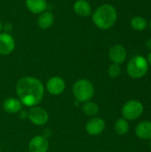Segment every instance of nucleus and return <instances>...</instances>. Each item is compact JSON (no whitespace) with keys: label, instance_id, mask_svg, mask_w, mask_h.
<instances>
[{"label":"nucleus","instance_id":"f257e3e1","mask_svg":"<svg viewBox=\"0 0 151 152\" xmlns=\"http://www.w3.org/2000/svg\"><path fill=\"white\" fill-rule=\"evenodd\" d=\"M16 93L21 104L26 107H34L39 104L44 94L42 82L34 77H23L16 84Z\"/></svg>","mask_w":151,"mask_h":152},{"label":"nucleus","instance_id":"f03ea898","mask_svg":"<svg viewBox=\"0 0 151 152\" xmlns=\"http://www.w3.org/2000/svg\"><path fill=\"white\" fill-rule=\"evenodd\" d=\"M91 16L92 21L96 28L107 30L116 24L117 20V12L112 4H103L100 5Z\"/></svg>","mask_w":151,"mask_h":152},{"label":"nucleus","instance_id":"7ed1b4c3","mask_svg":"<svg viewBox=\"0 0 151 152\" xmlns=\"http://www.w3.org/2000/svg\"><path fill=\"white\" fill-rule=\"evenodd\" d=\"M73 94L79 102H86L94 95V86L91 81L85 78L78 79L73 86Z\"/></svg>","mask_w":151,"mask_h":152},{"label":"nucleus","instance_id":"20e7f679","mask_svg":"<svg viewBox=\"0 0 151 152\" xmlns=\"http://www.w3.org/2000/svg\"><path fill=\"white\" fill-rule=\"evenodd\" d=\"M149 63L143 56L137 55L133 57L127 64V74L133 78H141L144 77L149 70Z\"/></svg>","mask_w":151,"mask_h":152},{"label":"nucleus","instance_id":"39448f33","mask_svg":"<svg viewBox=\"0 0 151 152\" xmlns=\"http://www.w3.org/2000/svg\"><path fill=\"white\" fill-rule=\"evenodd\" d=\"M143 104L138 100H130L122 107L123 118L129 120H135L139 118L143 113Z\"/></svg>","mask_w":151,"mask_h":152},{"label":"nucleus","instance_id":"423d86ee","mask_svg":"<svg viewBox=\"0 0 151 152\" xmlns=\"http://www.w3.org/2000/svg\"><path fill=\"white\" fill-rule=\"evenodd\" d=\"M28 118L36 126H44L48 122L49 115L48 112L41 107L34 106L31 107L28 112Z\"/></svg>","mask_w":151,"mask_h":152},{"label":"nucleus","instance_id":"0eeeda50","mask_svg":"<svg viewBox=\"0 0 151 152\" xmlns=\"http://www.w3.org/2000/svg\"><path fill=\"white\" fill-rule=\"evenodd\" d=\"M15 39L8 32H0V54L8 55L15 49Z\"/></svg>","mask_w":151,"mask_h":152},{"label":"nucleus","instance_id":"6e6552de","mask_svg":"<svg viewBox=\"0 0 151 152\" xmlns=\"http://www.w3.org/2000/svg\"><path fill=\"white\" fill-rule=\"evenodd\" d=\"M66 88V83L61 77H53L46 82V90L52 95L61 94Z\"/></svg>","mask_w":151,"mask_h":152},{"label":"nucleus","instance_id":"1a4fd4ad","mask_svg":"<svg viewBox=\"0 0 151 152\" xmlns=\"http://www.w3.org/2000/svg\"><path fill=\"white\" fill-rule=\"evenodd\" d=\"M106 127L105 121L101 118H92L85 125L86 133L90 135H99L101 134Z\"/></svg>","mask_w":151,"mask_h":152},{"label":"nucleus","instance_id":"9d476101","mask_svg":"<svg viewBox=\"0 0 151 152\" xmlns=\"http://www.w3.org/2000/svg\"><path fill=\"white\" fill-rule=\"evenodd\" d=\"M49 149L48 140L42 135L34 136L28 143L29 152H47Z\"/></svg>","mask_w":151,"mask_h":152},{"label":"nucleus","instance_id":"9b49d317","mask_svg":"<svg viewBox=\"0 0 151 152\" xmlns=\"http://www.w3.org/2000/svg\"><path fill=\"white\" fill-rule=\"evenodd\" d=\"M126 50L121 45H115L110 47L109 51V57L113 63L121 64L126 59Z\"/></svg>","mask_w":151,"mask_h":152},{"label":"nucleus","instance_id":"f8f14e48","mask_svg":"<svg viewBox=\"0 0 151 152\" xmlns=\"http://www.w3.org/2000/svg\"><path fill=\"white\" fill-rule=\"evenodd\" d=\"M73 10L80 17H88L93 13L92 5L87 0H77L73 4Z\"/></svg>","mask_w":151,"mask_h":152},{"label":"nucleus","instance_id":"ddd939ff","mask_svg":"<svg viewBox=\"0 0 151 152\" xmlns=\"http://www.w3.org/2000/svg\"><path fill=\"white\" fill-rule=\"evenodd\" d=\"M135 134L141 140H151V121L145 120L139 123L135 127Z\"/></svg>","mask_w":151,"mask_h":152},{"label":"nucleus","instance_id":"4468645a","mask_svg":"<svg viewBox=\"0 0 151 152\" xmlns=\"http://www.w3.org/2000/svg\"><path fill=\"white\" fill-rule=\"evenodd\" d=\"M25 5L30 12L40 14L47 10L48 4L46 0H25Z\"/></svg>","mask_w":151,"mask_h":152},{"label":"nucleus","instance_id":"2eb2a0df","mask_svg":"<svg viewBox=\"0 0 151 152\" xmlns=\"http://www.w3.org/2000/svg\"><path fill=\"white\" fill-rule=\"evenodd\" d=\"M54 23V16L52 12L44 11L42 13L38 14L37 18V25L42 29L50 28Z\"/></svg>","mask_w":151,"mask_h":152},{"label":"nucleus","instance_id":"dca6fc26","mask_svg":"<svg viewBox=\"0 0 151 152\" xmlns=\"http://www.w3.org/2000/svg\"><path fill=\"white\" fill-rule=\"evenodd\" d=\"M21 107H22V104H21L20 101L18 99L12 98V97L5 99L4 102H3L4 110L10 114H14V113L20 112L21 110Z\"/></svg>","mask_w":151,"mask_h":152},{"label":"nucleus","instance_id":"f3484780","mask_svg":"<svg viewBox=\"0 0 151 152\" xmlns=\"http://www.w3.org/2000/svg\"><path fill=\"white\" fill-rule=\"evenodd\" d=\"M130 129L129 123L125 118H118L115 123V131L119 135H125L128 133Z\"/></svg>","mask_w":151,"mask_h":152},{"label":"nucleus","instance_id":"a211bd4d","mask_svg":"<svg viewBox=\"0 0 151 152\" xmlns=\"http://www.w3.org/2000/svg\"><path fill=\"white\" fill-rule=\"evenodd\" d=\"M130 24H131V27L134 30H137V31H143V30L146 29V28L148 26L146 19L142 17V16L133 17L131 20V23Z\"/></svg>","mask_w":151,"mask_h":152},{"label":"nucleus","instance_id":"6ab92c4d","mask_svg":"<svg viewBox=\"0 0 151 152\" xmlns=\"http://www.w3.org/2000/svg\"><path fill=\"white\" fill-rule=\"evenodd\" d=\"M83 111L85 115L90 116V117H94L98 114L99 112V106L91 101L86 102L83 105Z\"/></svg>","mask_w":151,"mask_h":152},{"label":"nucleus","instance_id":"aec40b11","mask_svg":"<svg viewBox=\"0 0 151 152\" xmlns=\"http://www.w3.org/2000/svg\"><path fill=\"white\" fill-rule=\"evenodd\" d=\"M121 67L119 64H117V63H112L111 65H109V69H108V74L110 77H113V78H116V77H118L121 74Z\"/></svg>","mask_w":151,"mask_h":152},{"label":"nucleus","instance_id":"412c9836","mask_svg":"<svg viewBox=\"0 0 151 152\" xmlns=\"http://www.w3.org/2000/svg\"><path fill=\"white\" fill-rule=\"evenodd\" d=\"M146 46H147L150 50H151V38L147 40V42H146Z\"/></svg>","mask_w":151,"mask_h":152},{"label":"nucleus","instance_id":"4be33fe9","mask_svg":"<svg viewBox=\"0 0 151 152\" xmlns=\"http://www.w3.org/2000/svg\"><path fill=\"white\" fill-rule=\"evenodd\" d=\"M147 61H148V63H149V65H150L151 66V52L149 53V55H148V58H147Z\"/></svg>","mask_w":151,"mask_h":152},{"label":"nucleus","instance_id":"5701e85b","mask_svg":"<svg viewBox=\"0 0 151 152\" xmlns=\"http://www.w3.org/2000/svg\"><path fill=\"white\" fill-rule=\"evenodd\" d=\"M2 29H3V23H2L1 20H0V32L2 31Z\"/></svg>","mask_w":151,"mask_h":152},{"label":"nucleus","instance_id":"b1692460","mask_svg":"<svg viewBox=\"0 0 151 152\" xmlns=\"http://www.w3.org/2000/svg\"><path fill=\"white\" fill-rule=\"evenodd\" d=\"M150 30H151V21H150Z\"/></svg>","mask_w":151,"mask_h":152},{"label":"nucleus","instance_id":"393cba45","mask_svg":"<svg viewBox=\"0 0 151 152\" xmlns=\"http://www.w3.org/2000/svg\"><path fill=\"white\" fill-rule=\"evenodd\" d=\"M0 152H1V148H0Z\"/></svg>","mask_w":151,"mask_h":152}]
</instances>
